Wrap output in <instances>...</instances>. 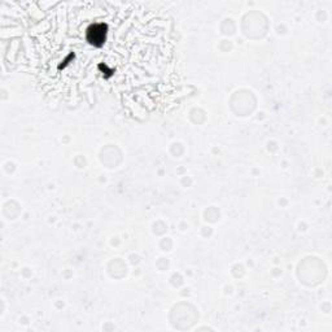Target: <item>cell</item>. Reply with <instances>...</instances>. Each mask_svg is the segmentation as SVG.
Wrapping results in <instances>:
<instances>
[{"instance_id":"6da1fadb","label":"cell","mask_w":332,"mask_h":332,"mask_svg":"<svg viewBox=\"0 0 332 332\" xmlns=\"http://www.w3.org/2000/svg\"><path fill=\"white\" fill-rule=\"evenodd\" d=\"M105 25H95L88 30V41L96 45H100L103 42L105 41Z\"/></svg>"}]
</instances>
